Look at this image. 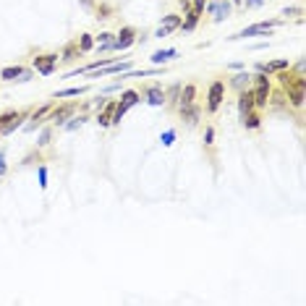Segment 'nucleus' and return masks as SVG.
Instances as JSON below:
<instances>
[{"label":"nucleus","instance_id":"f257e3e1","mask_svg":"<svg viewBox=\"0 0 306 306\" xmlns=\"http://www.w3.org/2000/svg\"><path fill=\"white\" fill-rule=\"evenodd\" d=\"M275 27H280L277 18H275V21H259V24H251V27H246L244 32L233 34L230 39H246V37H256V34H270Z\"/></svg>","mask_w":306,"mask_h":306},{"label":"nucleus","instance_id":"f03ea898","mask_svg":"<svg viewBox=\"0 0 306 306\" xmlns=\"http://www.w3.org/2000/svg\"><path fill=\"white\" fill-rule=\"evenodd\" d=\"M134 42H136V29H134V27H123L118 34H113L110 50H128Z\"/></svg>","mask_w":306,"mask_h":306},{"label":"nucleus","instance_id":"7ed1b4c3","mask_svg":"<svg viewBox=\"0 0 306 306\" xmlns=\"http://www.w3.org/2000/svg\"><path fill=\"white\" fill-rule=\"evenodd\" d=\"M55 63H58V55L55 53H45V55H37L34 58V71H39L42 76H50L55 71Z\"/></svg>","mask_w":306,"mask_h":306},{"label":"nucleus","instance_id":"20e7f679","mask_svg":"<svg viewBox=\"0 0 306 306\" xmlns=\"http://www.w3.org/2000/svg\"><path fill=\"white\" fill-rule=\"evenodd\" d=\"M223 97H225V84H223V81H212V86H209V97H207V110L215 113L217 107L223 105Z\"/></svg>","mask_w":306,"mask_h":306},{"label":"nucleus","instance_id":"39448f33","mask_svg":"<svg viewBox=\"0 0 306 306\" xmlns=\"http://www.w3.org/2000/svg\"><path fill=\"white\" fill-rule=\"evenodd\" d=\"M230 11H233V3H230V0H212V3H209L212 21H223V18H228Z\"/></svg>","mask_w":306,"mask_h":306},{"label":"nucleus","instance_id":"423d86ee","mask_svg":"<svg viewBox=\"0 0 306 306\" xmlns=\"http://www.w3.org/2000/svg\"><path fill=\"white\" fill-rule=\"evenodd\" d=\"M74 110H76V105H74V102H68V105H60L58 110L48 113V121H53L55 126H63L65 121H68V118L74 115Z\"/></svg>","mask_w":306,"mask_h":306},{"label":"nucleus","instance_id":"0eeeda50","mask_svg":"<svg viewBox=\"0 0 306 306\" xmlns=\"http://www.w3.org/2000/svg\"><path fill=\"white\" fill-rule=\"evenodd\" d=\"M144 95H147V102H149L152 107L165 105V89H162L160 84H155V86H144Z\"/></svg>","mask_w":306,"mask_h":306},{"label":"nucleus","instance_id":"6e6552de","mask_svg":"<svg viewBox=\"0 0 306 306\" xmlns=\"http://www.w3.org/2000/svg\"><path fill=\"white\" fill-rule=\"evenodd\" d=\"M251 97H254V107H265L270 102V84H256Z\"/></svg>","mask_w":306,"mask_h":306},{"label":"nucleus","instance_id":"1a4fd4ad","mask_svg":"<svg viewBox=\"0 0 306 306\" xmlns=\"http://www.w3.org/2000/svg\"><path fill=\"white\" fill-rule=\"evenodd\" d=\"M251 110H254V97H251V92H249V89L238 92V113H241V118H244L246 113H251Z\"/></svg>","mask_w":306,"mask_h":306},{"label":"nucleus","instance_id":"9d476101","mask_svg":"<svg viewBox=\"0 0 306 306\" xmlns=\"http://www.w3.org/2000/svg\"><path fill=\"white\" fill-rule=\"evenodd\" d=\"M194 97H196V86L194 84H186L183 86V92L178 95V110H181V107H189V105H194Z\"/></svg>","mask_w":306,"mask_h":306},{"label":"nucleus","instance_id":"9b49d317","mask_svg":"<svg viewBox=\"0 0 306 306\" xmlns=\"http://www.w3.org/2000/svg\"><path fill=\"white\" fill-rule=\"evenodd\" d=\"M115 100H107L105 102V110L102 113H97V123L100 126H110V121H113V113H115Z\"/></svg>","mask_w":306,"mask_h":306},{"label":"nucleus","instance_id":"f8f14e48","mask_svg":"<svg viewBox=\"0 0 306 306\" xmlns=\"http://www.w3.org/2000/svg\"><path fill=\"white\" fill-rule=\"evenodd\" d=\"M286 68H291V63H288V60H272V63H259V65H256V71H262V74L286 71Z\"/></svg>","mask_w":306,"mask_h":306},{"label":"nucleus","instance_id":"ddd939ff","mask_svg":"<svg viewBox=\"0 0 306 306\" xmlns=\"http://www.w3.org/2000/svg\"><path fill=\"white\" fill-rule=\"evenodd\" d=\"M181 115H183V121H186L189 126H196V121H199V115H202V107H199V105L181 107Z\"/></svg>","mask_w":306,"mask_h":306},{"label":"nucleus","instance_id":"4468645a","mask_svg":"<svg viewBox=\"0 0 306 306\" xmlns=\"http://www.w3.org/2000/svg\"><path fill=\"white\" fill-rule=\"evenodd\" d=\"M173 58H178V50H157V53H152V63L155 65H165V63H170Z\"/></svg>","mask_w":306,"mask_h":306},{"label":"nucleus","instance_id":"2eb2a0df","mask_svg":"<svg viewBox=\"0 0 306 306\" xmlns=\"http://www.w3.org/2000/svg\"><path fill=\"white\" fill-rule=\"evenodd\" d=\"M196 24H199V13L191 8V11H186V18L181 21V27H178V29H181V32H194Z\"/></svg>","mask_w":306,"mask_h":306},{"label":"nucleus","instance_id":"dca6fc26","mask_svg":"<svg viewBox=\"0 0 306 306\" xmlns=\"http://www.w3.org/2000/svg\"><path fill=\"white\" fill-rule=\"evenodd\" d=\"M123 71H131V60L126 58L123 63H110V65H105V68L100 71V76H107V74H123Z\"/></svg>","mask_w":306,"mask_h":306},{"label":"nucleus","instance_id":"f3484780","mask_svg":"<svg viewBox=\"0 0 306 306\" xmlns=\"http://www.w3.org/2000/svg\"><path fill=\"white\" fill-rule=\"evenodd\" d=\"M21 74H24V68H21V65H6V68L0 71V79H3V81H18Z\"/></svg>","mask_w":306,"mask_h":306},{"label":"nucleus","instance_id":"a211bd4d","mask_svg":"<svg viewBox=\"0 0 306 306\" xmlns=\"http://www.w3.org/2000/svg\"><path fill=\"white\" fill-rule=\"evenodd\" d=\"M48 113H50V105H45V107H39V110H34V113H32V123L27 126V131H34V128L42 123V118H48Z\"/></svg>","mask_w":306,"mask_h":306},{"label":"nucleus","instance_id":"6ab92c4d","mask_svg":"<svg viewBox=\"0 0 306 306\" xmlns=\"http://www.w3.org/2000/svg\"><path fill=\"white\" fill-rule=\"evenodd\" d=\"M249 81H251V76H249V74H236V76L230 79V86H233L236 92H244L246 86H249Z\"/></svg>","mask_w":306,"mask_h":306},{"label":"nucleus","instance_id":"aec40b11","mask_svg":"<svg viewBox=\"0 0 306 306\" xmlns=\"http://www.w3.org/2000/svg\"><path fill=\"white\" fill-rule=\"evenodd\" d=\"M162 29H168V32H173V29H178L181 27V16L178 13H168L165 18H162V24H160Z\"/></svg>","mask_w":306,"mask_h":306},{"label":"nucleus","instance_id":"412c9836","mask_svg":"<svg viewBox=\"0 0 306 306\" xmlns=\"http://www.w3.org/2000/svg\"><path fill=\"white\" fill-rule=\"evenodd\" d=\"M86 92V86H74V89H60V92H55L53 97L55 100H63V97H79V95H84Z\"/></svg>","mask_w":306,"mask_h":306},{"label":"nucleus","instance_id":"4be33fe9","mask_svg":"<svg viewBox=\"0 0 306 306\" xmlns=\"http://www.w3.org/2000/svg\"><path fill=\"white\" fill-rule=\"evenodd\" d=\"M92 48H95V37H92V34H81V37H79V50H81V53H89Z\"/></svg>","mask_w":306,"mask_h":306},{"label":"nucleus","instance_id":"5701e85b","mask_svg":"<svg viewBox=\"0 0 306 306\" xmlns=\"http://www.w3.org/2000/svg\"><path fill=\"white\" fill-rule=\"evenodd\" d=\"M241 121H244V126H246V128H259V126H262V118H259L254 110H251V113H246Z\"/></svg>","mask_w":306,"mask_h":306},{"label":"nucleus","instance_id":"b1692460","mask_svg":"<svg viewBox=\"0 0 306 306\" xmlns=\"http://www.w3.org/2000/svg\"><path fill=\"white\" fill-rule=\"evenodd\" d=\"M110 45H113V34H110V32H102V34L97 37V48H100V50H110Z\"/></svg>","mask_w":306,"mask_h":306},{"label":"nucleus","instance_id":"393cba45","mask_svg":"<svg viewBox=\"0 0 306 306\" xmlns=\"http://www.w3.org/2000/svg\"><path fill=\"white\" fill-rule=\"evenodd\" d=\"M76 53H81V50H79V45H68V48L63 50L60 60H76Z\"/></svg>","mask_w":306,"mask_h":306},{"label":"nucleus","instance_id":"a878e982","mask_svg":"<svg viewBox=\"0 0 306 306\" xmlns=\"http://www.w3.org/2000/svg\"><path fill=\"white\" fill-rule=\"evenodd\" d=\"M50 139H53V128H45L39 134V142H37V147H48L50 144Z\"/></svg>","mask_w":306,"mask_h":306},{"label":"nucleus","instance_id":"bb28decb","mask_svg":"<svg viewBox=\"0 0 306 306\" xmlns=\"http://www.w3.org/2000/svg\"><path fill=\"white\" fill-rule=\"evenodd\" d=\"M84 121H86L84 115H79V118H71V123H63V128H65V131H76V128H79Z\"/></svg>","mask_w":306,"mask_h":306},{"label":"nucleus","instance_id":"cd10ccee","mask_svg":"<svg viewBox=\"0 0 306 306\" xmlns=\"http://www.w3.org/2000/svg\"><path fill=\"white\" fill-rule=\"evenodd\" d=\"M97 13H100V18H110L113 8H110V6H97Z\"/></svg>","mask_w":306,"mask_h":306},{"label":"nucleus","instance_id":"c85d7f7f","mask_svg":"<svg viewBox=\"0 0 306 306\" xmlns=\"http://www.w3.org/2000/svg\"><path fill=\"white\" fill-rule=\"evenodd\" d=\"M173 139H176V131H165V134H162V144H165V147H170Z\"/></svg>","mask_w":306,"mask_h":306},{"label":"nucleus","instance_id":"c756f323","mask_svg":"<svg viewBox=\"0 0 306 306\" xmlns=\"http://www.w3.org/2000/svg\"><path fill=\"white\" fill-rule=\"evenodd\" d=\"M244 8H259V6H265V0H241Z\"/></svg>","mask_w":306,"mask_h":306},{"label":"nucleus","instance_id":"7c9ffc66","mask_svg":"<svg viewBox=\"0 0 306 306\" xmlns=\"http://www.w3.org/2000/svg\"><path fill=\"white\" fill-rule=\"evenodd\" d=\"M212 142H215V128L207 126V131H204V144H212Z\"/></svg>","mask_w":306,"mask_h":306},{"label":"nucleus","instance_id":"2f4dec72","mask_svg":"<svg viewBox=\"0 0 306 306\" xmlns=\"http://www.w3.org/2000/svg\"><path fill=\"white\" fill-rule=\"evenodd\" d=\"M204 6H207V0H194V11L199 13V16L204 13Z\"/></svg>","mask_w":306,"mask_h":306},{"label":"nucleus","instance_id":"473e14b6","mask_svg":"<svg viewBox=\"0 0 306 306\" xmlns=\"http://www.w3.org/2000/svg\"><path fill=\"white\" fill-rule=\"evenodd\" d=\"M39 186H42V189L48 186V170H45V168H39Z\"/></svg>","mask_w":306,"mask_h":306},{"label":"nucleus","instance_id":"72a5a7b5","mask_svg":"<svg viewBox=\"0 0 306 306\" xmlns=\"http://www.w3.org/2000/svg\"><path fill=\"white\" fill-rule=\"evenodd\" d=\"M0 176H6V152L0 149Z\"/></svg>","mask_w":306,"mask_h":306},{"label":"nucleus","instance_id":"f704fd0d","mask_svg":"<svg viewBox=\"0 0 306 306\" xmlns=\"http://www.w3.org/2000/svg\"><path fill=\"white\" fill-rule=\"evenodd\" d=\"M303 11L301 8H286V11H283V16H301Z\"/></svg>","mask_w":306,"mask_h":306},{"label":"nucleus","instance_id":"c9c22d12","mask_svg":"<svg viewBox=\"0 0 306 306\" xmlns=\"http://www.w3.org/2000/svg\"><path fill=\"white\" fill-rule=\"evenodd\" d=\"M168 34H170V32H168V29H162V27L155 32V37H160V39H162V37H168Z\"/></svg>","mask_w":306,"mask_h":306},{"label":"nucleus","instance_id":"e433bc0d","mask_svg":"<svg viewBox=\"0 0 306 306\" xmlns=\"http://www.w3.org/2000/svg\"><path fill=\"white\" fill-rule=\"evenodd\" d=\"M230 3H233V6H241V0H230Z\"/></svg>","mask_w":306,"mask_h":306}]
</instances>
